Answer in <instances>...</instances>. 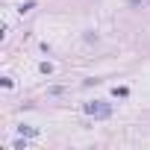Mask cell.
Returning a JSON list of instances; mask_svg holds the SVG:
<instances>
[{"mask_svg":"<svg viewBox=\"0 0 150 150\" xmlns=\"http://www.w3.org/2000/svg\"><path fill=\"white\" fill-rule=\"evenodd\" d=\"M86 112H88V115H97V118H106V115H109V106H94V103H91V106H86Z\"/></svg>","mask_w":150,"mask_h":150,"instance_id":"6da1fadb","label":"cell"}]
</instances>
